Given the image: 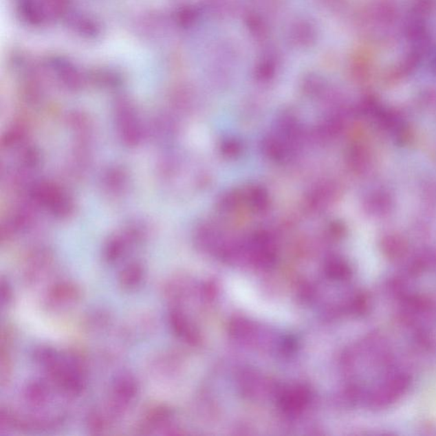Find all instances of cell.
I'll return each instance as SVG.
<instances>
[{"instance_id":"1","label":"cell","mask_w":436,"mask_h":436,"mask_svg":"<svg viewBox=\"0 0 436 436\" xmlns=\"http://www.w3.org/2000/svg\"><path fill=\"white\" fill-rule=\"evenodd\" d=\"M35 196L41 204L49 207L53 212L61 216L69 213L70 200L58 188L51 187L50 185H41L35 190Z\"/></svg>"},{"instance_id":"2","label":"cell","mask_w":436,"mask_h":436,"mask_svg":"<svg viewBox=\"0 0 436 436\" xmlns=\"http://www.w3.org/2000/svg\"><path fill=\"white\" fill-rule=\"evenodd\" d=\"M119 121L124 141L129 145L138 144L140 138V131L132 109L124 106L122 109H120Z\"/></svg>"},{"instance_id":"3","label":"cell","mask_w":436,"mask_h":436,"mask_svg":"<svg viewBox=\"0 0 436 436\" xmlns=\"http://www.w3.org/2000/svg\"><path fill=\"white\" fill-rule=\"evenodd\" d=\"M113 391L114 403L117 402L119 403V406H124L137 395L138 384L133 378L124 376L114 382Z\"/></svg>"},{"instance_id":"4","label":"cell","mask_w":436,"mask_h":436,"mask_svg":"<svg viewBox=\"0 0 436 436\" xmlns=\"http://www.w3.org/2000/svg\"><path fill=\"white\" fill-rule=\"evenodd\" d=\"M50 300L57 305L76 301L80 298V292L74 285L60 283L55 285L50 292Z\"/></svg>"},{"instance_id":"5","label":"cell","mask_w":436,"mask_h":436,"mask_svg":"<svg viewBox=\"0 0 436 436\" xmlns=\"http://www.w3.org/2000/svg\"><path fill=\"white\" fill-rule=\"evenodd\" d=\"M144 277V270L138 263H132L120 274V283L124 289H133L141 283Z\"/></svg>"},{"instance_id":"6","label":"cell","mask_w":436,"mask_h":436,"mask_svg":"<svg viewBox=\"0 0 436 436\" xmlns=\"http://www.w3.org/2000/svg\"><path fill=\"white\" fill-rule=\"evenodd\" d=\"M47 388L39 382H32L25 391V396L28 402L34 406H41L47 399Z\"/></svg>"},{"instance_id":"7","label":"cell","mask_w":436,"mask_h":436,"mask_svg":"<svg viewBox=\"0 0 436 436\" xmlns=\"http://www.w3.org/2000/svg\"><path fill=\"white\" fill-rule=\"evenodd\" d=\"M124 251V244L120 239H113L106 250V259L110 263L116 262L120 259Z\"/></svg>"},{"instance_id":"8","label":"cell","mask_w":436,"mask_h":436,"mask_svg":"<svg viewBox=\"0 0 436 436\" xmlns=\"http://www.w3.org/2000/svg\"><path fill=\"white\" fill-rule=\"evenodd\" d=\"M170 416V411L164 408V406L156 407V408L150 411L148 416H146V422L148 424L156 425L162 424L166 421Z\"/></svg>"},{"instance_id":"9","label":"cell","mask_w":436,"mask_h":436,"mask_svg":"<svg viewBox=\"0 0 436 436\" xmlns=\"http://www.w3.org/2000/svg\"><path fill=\"white\" fill-rule=\"evenodd\" d=\"M88 425L91 430H102L105 428V420L100 414L98 413H92L88 418Z\"/></svg>"},{"instance_id":"10","label":"cell","mask_w":436,"mask_h":436,"mask_svg":"<svg viewBox=\"0 0 436 436\" xmlns=\"http://www.w3.org/2000/svg\"><path fill=\"white\" fill-rule=\"evenodd\" d=\"M12 293L7 283L2 281V301L8 303L12 300Z\"/></svg>"}]
</instances>
